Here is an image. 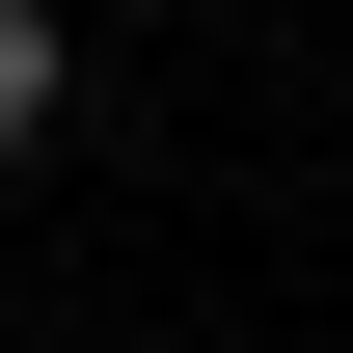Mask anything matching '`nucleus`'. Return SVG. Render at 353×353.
Masks as SVG:
<instances>
[{"instance_id": "1", "label": "nucleus", "mask_w": 353, "mask_h": 353, "mask_svg": "<svg viewBox=\"0 0 353 353\" xmlns=\"http://www.w3.org/2000/svg\"><path fill=\"white\" fill-rule=\"evenodd\" d=\"M54 109H82V28H54V0H0V163H28Z\"/></svg>"}]
</instances>
